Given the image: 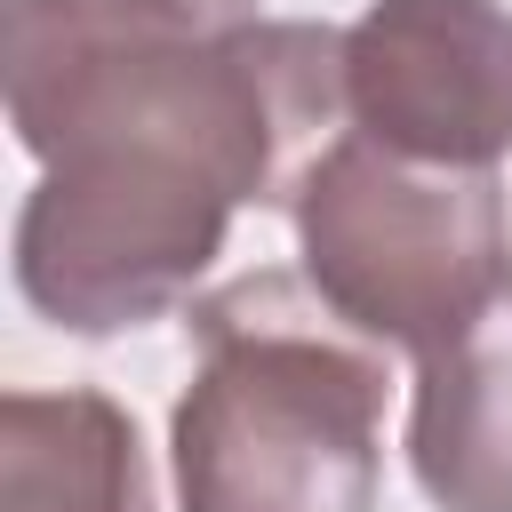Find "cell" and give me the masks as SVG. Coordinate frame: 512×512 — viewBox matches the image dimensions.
Here are the masks:
<instances>
[{"label": "cell", "instance_id": "277c9868", "mask_svg": "<svg viewBox=\"0 0 512 512\" xmlns=\"http://www.w3.org/2000/svg\"><path fill=\"white\" fill-rule=\"evenodd\" d=\"M344 112L400 160L496 168L512 152V8L368 0L344 32Z\"/></svg>", "mask_w": 512, "mask_h": 512}, {"label": "cell", "instance_id": "7a4b0ae2", "mask_svg": "<svg viewBox=\"0 0 512 512\" xmlns=\"http://www.w3.org/2000/svg\"><path fill=\"white\" fill-rule=\"evenodd\" d=\"M192 336L200 368L168 416L184 512H376L384 344L288 272L216 288Z\"/></svg>", "mask_w": 512, "mask_h": 512}, {"label": "cell", "instance_id": "3957f363", "mask_svg": "<svg viewBox=\"0 0 512 512\" xmlns=\"http://www.w3.org/2000/svg\"><path fill=\"white\" fill-rule=\"evenodd\" d=\"M288 216L320 304L384 352H440L512 280V208L496 168L400 160L344 128L288 192Z\"/></svg>", "mask_w": 512, "mask_h": 512}, {"label": "cell", "instance_id": "52a82bcc", "mask_svg": "<svg viewBox=\"0 0 512 512\" xmlns=\"http://www.w3.org/2000/svg\"><path fill=\"white\" fill-rule=\"evenodd\" d=\"M240 24H256V0H8L0 8V88L16 104L96 56L160 48V40H224Z\"/></svg>", "mask_w": 512, "mask_h": 512}, {"label": "cell", "instance_id": "8992f818", "mask_svg": "<svg viewBox=\"0 0 512 512\" xmlns=\"http://www.w3.org/2000/svg\"><path fill=\"white\" fill-rule=\"evenodd\" d=\"M0 512H152L136 424L104 392H8Z\"/></svg>", "mask_w": 512, "mask_h": 512}, {"label": "cell", "instance_id": "5b68a950", "mask_svg": "<svg viewBox=\"0 0 512 512\" xmlns=\"http://www.w3.org/2000/svg\"><path fill=\"white\" fill-rule=\"evenodd\" d=\"M408 464L440 512H512V280L416 360Z\"/></svg>", "mask_w": 512, "mask_h": 512}, {"label": "cell", "instance_id": "6da1fadb", "mask_svg": "<svg viewBox=\"0 0 512 512\" xmlns=\"http://www.w3.org/2000/svg\"><path fill=\"white\" fill-rule=\"evenodd\" d=\"M344 120V32L240 24L120 48L8 104L40 184L16 216V288L72 336L160 320L224 256L248 200H288Z\"/></svg>", "mask_w": 512, "mask_h": 512}]
</instances>
